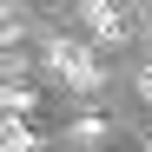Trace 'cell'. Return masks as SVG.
I'll return each instance as SVG.
<instances>
[{"label": "cell", "mask_w": 152, "mask_h": 152, "mask_svg": "<svg viewBox=\"0 0 152 152\" xmlns=\"http://www.w3.org/2000/svg\"><path fill=\"white\" fill-rule=\"evenodd\" d=\"M46 73H53L60 86H73V93H93L106 73H99V60H93V46H80V40H53L46 46Z\"/></svg>", "instance_id": "6da1fadb"}, {"label": "cell", "mask_w": 152, "mask_h": 152, "mask_svg": "<svg viewBox=\"0 0 152 152\" xmlns=\"http://www.w3.org/2000/svg\"><path fill=\"white\" fill-rule=\"evenodd\" d=\"M86 27H93L99 46H119L126 33H132V27H126V13H119V0H86Z\"/></svg>", "instance_id": "7a4b0ae2"}, {"label": "cell", "mask_w": 152, "mask_h": 152, "mask_svg": "<svg viewBox=\"0 0 152 152\" xmlns=\"http://www.w3.org/2000/svg\"><path fill=\"white\" fill-rule=\"evenodd\" d=\"M0 152H40V132L27 126V113H0Z\"/></svg>", "instance_id": "3957f363"}, {"label": "cell", "mask_w": 152, "mask_h": 152, "mask_svg": "<svg viewBox=\"0 0 152 152\" xmlns=\"http://www.w3.org/2000/svg\"><path fill=\"white\" fill-rule=\"evenodd\" d=\"M33 106H40V99H33V86H20V80H0V113H27V119H33Z\"/></svg>", "instance_id": "277c9868"}, {"label": "cell", "mask_w": 152, "mask_h": 152, "mask_svg": "<svg viewBox=\"0 0 152 152\" xmlns=\"http://www.w3.org/2000/svg\"><path fill=\"white\" fill-rule=\"evenodd\" d=\"M106 132H113V119H99V113H86V119H73V139H80V145H99Z\"/></svg>", "instance_id": "5b68a950"}, {"label": "cell", "mask_w": 152, "mask_h": 152, "mask_svg": "<svg viewBox=\"0 0 152 152\" xmlns=\"http://www.w3.org/2000/svg\"><path fill=\"white\" fill-rule=\"evenodd\" d=\"M20 40V13H0V46H13Z\"/></svg>", "instance_id": "8992f818"}, {"label": "cell", "mask_w": 152, "mask_h": 152, "mask_svg": "<svg viewBox=\"0 0 152 152\" xmlns=\"http://www.w3.org/2000/svg\"><path fill=\"white\" fill-rule=\"evenodd\" d=\"M139 99L152 106V66H139Z\"/></svg>", "instance_id": "52a82bcc"}]
</instances>
